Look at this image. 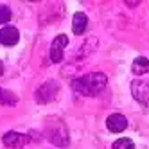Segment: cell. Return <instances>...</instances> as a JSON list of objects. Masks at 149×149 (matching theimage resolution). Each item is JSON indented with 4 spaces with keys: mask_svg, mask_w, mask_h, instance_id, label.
<instances>
[{
    "mask_svg": "<svg viewBox=\"0 0 149 149\" xmlns=\"http://www.w3.org/2000/svg\"><path fill=\"white\" fill-rule=\"evenodd\" d=\"M106 84H108V77H106L102 72H92V74L83 76V77L74 79L70 83V86L79 95H84V97H95V95H99L106 88Z\"/></svg>",
    "mask_w": 149,
    "mask_h": 149,
    "instance_id": "1",
    "label": "cell"
},
{
    "mask_svg": "<svg viewBox=\"0 0 149 149\" xmlns=\"http://www.w3.org/2000/svg\"><path fill=\"white\" fill-rule=\"evenodd\" d=\"M47 136H49V140L58 147H67L68 146V130H67V126L58 119L49 122Z\"/></svg>",
    "mask_w": 149,
    "mask_h": 149,
    "instance_id": "2",
    "label": "cell"
},
{
    "mask_svg": "<svg viewBox=\"0 0 149 149\" xmlns=\"http://www.w3.org/2000/svg\"><path fill=\"white\" fill-rule=\"evenodd\" d=\"M2 142L9 149H22L24 146H27L31 142V136L24 135V133H18V131H7L2 136Z\"/></svg>",
    "mask_w": 149,
    "mask_h": 149,
    "instance_id": "3",
    "label": "cell"
},
{
    "mask_svg": "<svg viewBox=\"0 0 149 149\" xmlns=\"http://www.w3.org/2000/svg\"><path fill=\"white\" fill-rule=\"evenodd\" d=\"M58 92H59L58 83L49 81V83L43 84V86L38 88V92H36V101L38 102H49V101H52L58 95Z\"/></svg>",
    "mask_w": 149,
    "mask_h": 149,
    "instance_id": "4",
    "label": "cell"
},
{
    "mask_svg": "<svg viewBox=\"0 0 149 149\" xmlns=\"http://www.w3.org/2000/svg\"><path fill=\"white\" fill-rule=\"evenodd\" d=\"M67 45H68V38L65 34H59L54 38V41L50 45V59L54 63H59L63 59V50H65Z\"/></svg>",
    "mask_w": 149,
    "mask_h": 149,
    "instance_id": "5",
    "label": "cell"
},
{
    "mask_svg": "<svg viewBox=\"0 0 149 149\" xmlns=\"http://www.w3.org/2000/svg\"><path fill=\"white\" fill-rule=\"evenodd\" d=\"M131 93H133V97L138 101V102H142V104H149V84L144 83V81H133L131 83Z\"/></svg>",
    "mask_w": 149,
    "mask_h": 149,
    "instance_id": "6",
    "label": "cell"
},
{
    "mask_svg": "<svg viewBox=\"0 0 149 149\" xmlns=\"http://www.w3.org/2000/svg\"><path fill=\"white\" fill-rule=\"evenodd\" d=\"M106 127L111 133H120L127 127V119L122 113H111L108 119H106Z\"/></svg>",
    "mask_w": 149,
    "mask_h": 149,
    "instance_id": "7",
    "label": "cell"
},
{
    "mask_svg": "<svg viewBox=\"0 0 149 149\" xmlns=\"http://www.w3.org/2000/svg\"><path fill=\"white\" fill-rule=\"evenodd\" d=\"M18 40H20V33H18V29L16 27H4L2 31H0V43L6 45V47H11L15 43H18Z\"/></svg>",
    "mask_w": 149,
    "mask_h": 149,
    "instance_id": "8",
    "label": "cell"
},
{
    "mask_svg": "<svg viewBox=\"0 0 149 149\" xmlns=\"http://www.w3.org/2000/svg\"><path fill=\"white\" fill-rule=\"evenodd\" d=\"M86 25H88V18L84 13H76L72 18V31L76 34H83L86 31Z\"/></svg>",
    "mask_w": 149,
    "mask_h": 149,
    "instance_id": "9",
    "label": "cell"
},
{
    "mask_svg": "<svg viewBox=\"0 0 149 149\" xmlns=\"http://www.w3.org/2000/svg\"><path fill=\"white\" fill-rule=\"evenodd\" d=\"M131 72L135 74V76H144V74L149 72V59L147 58H136L133 61V65H131Z\"/></svg>",
    "mask_w": 149,
    "mask_h": 149,
    "instance_id": "10",
    "label": "cell"
},
{
    "mask_svg": "<svg viewBox=\"0 0 149 149\" xmlns=\"http://www.w3.org/2000/svg\"><path fill=\"white\" fill-rule=\"evenodd\" d=\"M18 102V97L13 93V92H9L6 88H0V104H6V106H15Z\"/></svg>",
    "mask_w": 149,
    "mask_h": 149,
    "instance_id": "11",
    "label": "cell"
},
{
    "mask_svg": "<svg viewBox=\"0 0 149 149\" xmlns=\"http://www.w3.org/2000/svg\"><path fill=\"white\" fill-rule=\"evenodd\" d=\"M111 147L113 149H135V144H133V140H130V138H119V140L113 142Z\"/></svg>",
    "mask_w": 149,
    "mask_h": 149,
    "instance_id": "12",
    "label": "cell"
},
{
    "mask_svg": "<svg viewBox=\"0 0 149 149\" xmlns=\"http://www.w3.org/2000/svg\"><path fill=\"white\" fill-rule=\"evenodd\" d=\"M9 20H11V9L4 4H0V24H7Z\"/></svg>",
    "mask_w": 149,
    "mask_h": 149,
    "instance_id": "13",
    "label": "cell"
},
{
    "mask_svg": "<svg viewBox=\"0 0 149 149\" xmlns=\"http://www.w3.org/2000/svg\"><path fill=\"white\" fill-rule=\"evenodd\" d=\"M4 74V65H2V61H0V76Z\"/></svg>",
    "mask_w": 149,
    "mask_h": 149,
    "instance_id": "14",
    "label": "cell"
}]
</instances>
